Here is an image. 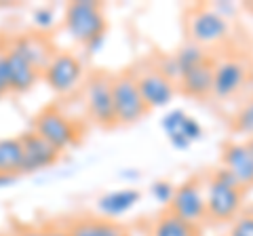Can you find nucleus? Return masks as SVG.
Here are the masks:
<instances>
[{"label": "nucleus", "instance_id": "nucleus-1", "mask_svg": "<svg viewBox=\"0 0 253 236\" xmlns=\"http://www.w3.org/2000/svg\"><path fill=\"white\" fill-rule=\"evenodd\" d=\"M243 194L245 190L230 171L224 167L215 169L209 175L207 184H205L207 217L219 224L234 222L241 215V209H243Z\"/></svg>", "mask_w": 253, "mask_h": 236}, {"label": "nucleus", "instance_id": "nucleus-2", "mask_svg": "<svg viewBox=\"0 0 253 236\" xmlns=\"http://www.w3.org/2000/svg\"><path fill=\"white\" fill-rule=\"evenodd\" d=\"M32 131L38 133L44 141H49L59 154L74 148L83 137L81 124L57 106H49L42 112H38Z\"/></svg>", "mask_w": 253, "mask_h": 236}, {"label": "nucleus", "instance_id": "nucleus-3", "mask_svg": "<svg viewBox=\"0 0 253 236\" xmlns=\"http://www.w3.org/2000/svg\"><path fill=\"white\" fill-rule=\"evenodd\" d=\"M63 28L68 36L78 44H86L89 40L106 34V15L99 2L93 0H74L66 6L63 13Z\"/></svg>", "mask_w": 253, "mask_h": 236}, {"label": "nucleus", "instance_id": "nucleus-4", "mask_svg": "<svg viewBox=\"0 0 253 236\" xmlns=\"http://www.w3.org/2000/svg\"><path fill=\"white\" fill-rule=\"evenodd\" d=\"M112 80L114 76H110L106 72H95L86 78V82L83 86L86 114L99 127H116Z\"/></svg>", "mask_w": 253, "mask_h": 236}, {"label": "nucleus", "instance_id": "nucleus-5", "mask_svg": "<svg viewBox=\"0 0 253 236\" xmlns=\"http://www.w3.org/2000/svg\"><path fill=\"white\" fill-rule=\"evenodd\" d=\"M42 78L46 86L57 93V95H70L81 86L84 78V66L83 59L76 57L74 53L57 51L49 61V66L42 70Z\"/></svg>", "mask_w": 253, "mask_h": 236}, {"label": "nucleus", "instance_id": "nucleus-6", "mask_svg": "<svg viewBox=\"0 0 253 236\" xmlns=\"http://www.w3.org/2000/svg\"><path fill=\"white\" fill-rule=\"evenodd\" d=\"M112 95H114L116 124H135L148 114V106L139 95V89L133 74L123 72L114 76Z\"/></svg>", "mask_w": 253, "mask_h": 236}, {"label": "nucleus", "instance_id": "nucleus-7", "mask_svg": "<svg viewBox=\"0 0 253 236\" xmlns=\"http://www.w3.org/2000/svg\"><path fill=\"white\" fill-rule=\"evenodd\" d=\"M230 34V21L217 15L211 6H199L188 17L190 42L199 46H215L224 42Z\"/></svg>", "mask_w": 253, "mask_h": 236}, {"label": "nucleus", "instance_id": "nucleus-8", "mask_svg": "<svg viewBox=\"0 0 253 236\" xmlns=\"http://www.w3.org/2000/svg\"><path fill=\"white\" fill-rule=\"evenodd\" d=\"M169 213L199 228L207 219V196L199 179H188L175 188V196L169 204Z\"/></svg>", "mask_w": 253, "mask_h": 236}, {"label": "nucleus", "instance_id": "nucleus-9", "mask_svg": "<svg viewBox=\"0 0 253 236\" xmlns=\"http://www.w3.org/2000/svg\"><path fill=\"white\" fill-rule=\"evenodd\" d=\"M249 68L241 57H221L213 64V97L230 99L247 82Z\"/></svg>", "mask_w": 253, "mask_h": 236}, {"label": "nucleus", "instance_id": "nucleus-10", "mask_svg": "<svg viewBox=\"0 0 253 236\" xmlns=\"http://www.w3.org/2000/svg\"><path fill=\"white\" fill-rule=\"evenodd\" d=\"M19 139H21V150H23L19 175H23V173L44 171V169L53 167V164L59 160L61 154L55 150L49 141H44L38 133L28 131V133H23Z\"/></svg>", "mask_w": 253, "mask_h": 236}, {"label": "nucleus", "instance_id": "nucleus-11", "mask_svg": "<svg viewBox=\"0 0 253 236\" xmlns=\"http://www.w3.org/2000/svg\"><path fill=\"white\" fill-rule=\"evenodd\" d=\"M139 95L144 99V104L148 110H158V108H167L173 97L177 93V86L173 80H169L167 76L158 70H148V72L135 76Z\"/></svg>", "mask_w": 253, "mask_h": 236}, {"label": "nucleus", "instance_id": "nucleus-12", "mask_svg": "<svg viewBox=\"0 0 253 236\" xmlns=\"http://www.w3.org/2000/svg\"><path fill=\"white\" fill-rule=\"evenodd\" d=\"M221 167L236 177L243 190L253 188V152L247 141H230L221 150Z\"/></svg>", "mask_w": 253, "mask_h": 236}, {"label": "nucleus", "instance_id": "nucleus-13", "mask_svg": "<svg viewBox=\"0 0 253 236\" xmlns=\"http://www.w3.org/2000/svg\"><path fill=\"white\" fill-rule=\"evenodd\" d=\"M6 49L19 53L21 57L26 61H30V64L34 66L41 74H42V70L49 66L53 55L57 53L44 34H19L9 42Z\"/></svg>", "mask_w": 253, "mask_h": 236}, {"label": "nucleus", "instance_id": "nucleus-14", "mask_svg": "<svg viewBox=\"0 0 253 236\" xmlns=\"http://www.w3.org/2000/svg\"><path fill=\"white\" fill-rule=\"evenodd\" d=\"M6 57H9V93L15 95H26L36 86L41 80V72L21 57L19 53L6 49Z\"/></svg>", "mask_w": 253, "mask_h": 236}, {"label": "nucleus", "instance_id": "nucleus-15", "mask_svg": "<svg viewBox=\"0 0 253 236\" xmlns=\"http://www.w3.org/2000/svg\"><path fill=\"white\" fill-rule=\"evenodd\" d=\"M177 86L188 97H194V99L209 97L213 93V61L207 59V61H203L201 66L184 72L179 76Z\"/></svg>", "mask_w": 253, "mask_h": 236}, {"label": "nucleus", "instance_id": "nucleus-16", "mask_svg": "<svg viewBox=\"0 0 253 236\" xmlns=\"http://www.w3.org/2000/svg\"><path fill=\"white\" fill-rule=\"evenodd\" d=\"M139 198L141 194L135 188H121V190H112V192H106L104 196H99L97 209L106 219H114L129 213L131 209H135Z\"/></svg>", "mask_w": 253, "mask_h": 236}, {"label": "nucleus", "instance_id": "nucleus-17", "mask_svg": "<svg viewBox=\"0 0 253 236\" xmlns=\"http://www.w3.org/2000/svg\"><path fill=\"white\" fill-rule=\"evenodd\" d=\"M70 236H126V230L106 217H81L74 219L68 228Z\"/></svg>", "mask_w": 253, "mask_h": 236}, {"label": "nucleus", "instance_id": "nucleus-18", "mask_svg": "<svg viewBox=\"0 0 253 236\" xmlns=\"http://www.w3.org/2000/svg\"><path fill=\"white\" fill-rule=\"evenodd\" d=\"M150 236H201V230L196 226L184 222V219H179L177 215L165 211L154 222Z\"/></svg>", "mask_w": 253, "mask_h": 236}, {"label": "nucleus", "instance_id": "nucleus-19", "mask_svg": "<svg viewBox=\"0 0 253 236\" xmlns=\"http://www.w3.org/2000/svg\"><path fill=\"white\" fill-rule=\"evenodd\" d=\"M21 158H23V150H21L19 137L0 139V173H4V175H19Z\"/></svg>", "mask_w": 253, "mask_h": 236}, {"label": "nucleus", "instance_id": "nucleus-20", "mask_svg": "<svg viewBox=\"0 0 253 236\" xmlns=\"http://www.w3.org/2000/svg\"><path fill=\"white\" fill-rule=\"evenodd\" d=\"M173 59H175L177 72L181 76L184 72H188V70L201 66L203 61H207L209 57H207V53H205L203 46L194 44V42H186V44H181L175 53H173Z\"/></svg>", "mask_w": 253, "mask_h": 236}, {"label": "nucleus", "instance_id": "nucleus-21", "mask_svg": "<svg viewBox=\"0 0 253 236\" xmlns=\"http://www.w3.org/2000/svg\"><path fill=\"white\" fill-rule=\"evenodd\" d=\"M232 129L239 135H249L253 137V97L245 106L239 108V112L232 118Z\"/></svg>", "mask_w": 253, "mask_h": 236}, {"label": "nucleus", "instance_id": "nucleus-22", "mask_svg": "<svg viewBox=\"0 0 253 236\" xmlns=\"http://www.w3.org/2000/svg\"><path fill=\"white\" fill-rule=\"evenodd\" d=\"M186 118L188 114L184 112V110H171V112H167L163 116V120H161V127L163 131L167 133V137L171 135H179L181 133V127H184V122H186Z\"/></svg>", "mask_w": 253, "mask_h": 236}, {"label": "nucleus", "instance_id": "nucleus-23", "mask_svg": "<svg viewBox=\"0 0 253 236\" xmlns=\"http://www.w3.org/2000/svg\"><path fill=\"white\" fill-rule=\"evenodd\" d=\"M55 9L53 6H38V9L32 13V21H34V26L41 30V34H44L46 30H51L55 26Z\"/></svg>", "mask_w": 253, "mask_h": 236}, {"label": "nucleus", "instance_id": "nucleus-24", "mask_svg": "<svg viewBox=\"0 0 253 236\" xmlns=\"http://www.w3.org/2000/svg\"><path fill=\"white\" fill-rule=\"evenodd\" d=\"M150 194H152V198L156 202L161 204H171L173 196H175V186H173L171 182H165V179H161V182H154L152 188H150Z\"/></svg>", "mask_w": 253, "mask_h": 236}, {"label": "nucleus", "instance_id": "nucleus-25", "mask_svg": "<svg viewBox=\"0 0 253 236\" xmlns=\"http://www.w3.org/2000/svg\"><path fill=\"white\" fill-rule=\"evenodd\" d=\"M17 236H70V234L66 228H57V226H32L19 230Z\"/></svg>", "mask_w": 253, "mask_h": 236}, {"label": "nucleus", "instance_id": "nucleus-26", "mask_svg": "<svg viewBox=\"0 0 253 236\" xmlns=\"http://www.w3.org/2000/svg\"><path fill=\"white\" fill-rule=\"evenodd\" d=\"M228 236H253V213L239 215L230 226Z\"/></svg>", "mask_w": 253, "mask_h": 236}, {"label": "nucleus", "instance_id": "nucleus-27", "mask_svg": "<svg viewBox=\"0 0 253 236\" xmlns=\"http://www.w3.org/2000/svg\"><path fill=\"white\" fill-rule=\"evenodd\" d=\"M179 135H184L190 144H194V141H199L203 137V127H201V122L196 120L194 116H190L186 118V122H184V127H181V133Z\"/></svg>", "mask_w": 253, "mask_h": 236}, {"label": "nucleus", "instance_id": "nucleus-28", "mask_svg": "<svg viewBox=\"0 0 253 236\" xmlns=\"http://www.w3.org/2000/svg\"><path fill=\"white\" fill-rule=\"evenodd\" d=\"M211 9L215 11L217 15H221L224 19H228L230 21L234 15H236V11H239V6H236L234 2H226V0H217V2H213L211 4Z\"/></svg>", "mask_w": 253, "mask_h": 236}, {"label": "nucleus", "instance_id": "nucleus-29", "mask_svg": "<svg viewBox=\"0 0 253 236\" xmlns=\"http://www.w3.org/2000/svg\"><path fill=\"white\" fill-rule=\"evenodd\" d=\"M0 86L9 93V57H6V49L0 51Z\"/></svg>", "mask_w": 253, "mask_h": 236}, {"label": "nucleus", "instance_id": "nucleus-30", "mask_svg": "<svg viewBox=\"0 0 253 236\" xmlns=\"http://www.w3.org/2000/svg\"><path fill=\"white\" fill-rule=\"evenodd\" d=\"M104 44H106V34L89 40V42L84 44V51H86V55H95V53H99L101 49H104Z\"/></svg>", "mask_w": 253, "mask_h": 236}, {"label": "nucleus", "instance_id": "nucleus-31", "mask_svg": "<svg viewBox=\"0 0 253 236\" xmlns=\"http://www.w3.org/2000/svg\"><path fill=\"white\" fill-rule=\"evenodd\" d=\"M17 182V175H4V173H0V188H6Z\"/></svg>", "mask_w": 253, "mask_h": 236}, {"label": "nucleus", "instance_id": "nucleus-32", "mask_svg": "<svg viewBox=\"0 0 253 236\" xmlns=\"http://www.w3.org/2000/svg\"><path fill=\"white\" fill-rule=\"evenodd\" d=\"M121 177H125V179H135V177H139V173H137L135 169H129V171L125 169V171L121 173Z\"/></svg>", "mask_w": 253, "mask_h": 236}, {"label": "nucleus", "instance_id": "nucleus-33", "mask_svg": "<svg viewBox=\"0 0 253 236\" xmlns=\"http://www.w3.org/2000/svg\"><path fill=\"white\" fill-rule=\"evenodd\" d=\"M4 95H6V91H4V89H2V86H0V99H2V97H4Z\"/></svg>", "mask_w": 253, "mask_h": 236}, {"label": "nucleus", "instance_id": "nucleus-34", "mask_svg": "<svg viewBox=\"0 0 253 236\" xmlns=\"http://www.w3.org/2000/svg\"><path fill=\"white\" fill-rule=\"evenodd\" d=\"M247 144H249V148H251V152H253V137H251V139L247 141Z\"/></svg>", "mask_w": 253, "mask_h": 236}, {"label": "nucleus", "instance_id": "nucleus-35", "mask_svg": "<svg viewBox=\"0 0 253 236\" xmlns=\"http://www.w3.org/2000/svg\"><path fill=\"white\" fill-rule=\"evenodd\" d=\"M126 236H131V234H126Z\"/></svg>", "mask_w": 253, "mask_h": 236}]
</instances>
